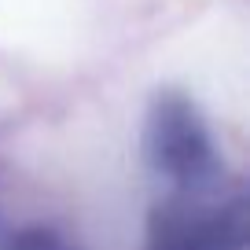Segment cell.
Returning a JSON list of instances; mask_svg holds the SVG:
<instances>
[{"label": "cell", "mask_w": 250, "mask_h": 250, "mask_svg": "<svg viewBox=\"0 0 250 250\" xmlns=\"http://www.w3.org/2000/svg\"><path fill=\"white\" fill-rule=\"evenodd\" d=\"M155 250H243L239 213H232V221H225V213L213 217L169 213L155 232Z\"/></svg>", "instance_id": "obj_2"}, {"label": "cell", "mask_w": 250, "mask_h": 250, "mask_svg": "<svg viewBox=\"0 0 250 250\" xmlns=\"http://www.w3.org/2000/svg\"><path fill=\"white\" fill-rule=\"evenodd\" d=\"M8 250H74L59 239V235H48V232H30V235H19L11 239Z\"/></svg>", "instance_id": "obj_3"}, {"label": "cell", "mask_w": 250, "mask_h": 250, "mask_svg": "<svg viewBox=\"0 0 250 250\" xmlns=\"http://www.w3.org/2000/svg\"><path fill=\"white\" fill-rule=\"evenodd\" d=\"M147 155L158 166V173L180 184L184 191H199L213 180L217 173V151L206 133V125L199 122L195 107L180 96H166L158 100L155 118H151V140Z\"/></svg>", "instance_id": "obj_1"}]
</instances>
